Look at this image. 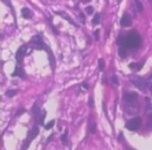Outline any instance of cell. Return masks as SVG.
Returning <instances> with one entry per match:
<instances>
[{
    "mask_svg": "<svg viewBox=\"0 0 152 150\" xmlns=\"http://www.w3.org/2000/svg\"><path fill=\"white\" fill-rule=\"evenodd\" d=\"M98 67H99V70L102 71L104 70V68H105V61L102 59H100L99 61H98Z\"/></svg>",
    "mask_w": 152,
    "mask_h": 150,
    "instance_id": "cell-18",
    "label": "cell"
},
{
    "mask_svg": "<svg viewBox=\"0 0 152 150\" xmlns=\"http://www.w3.org/2000/svg\"><path fill=\"white\" fill-rule=\"evenodd\" d=\"M150 1H151V2H152V0H150Z\"/></svg>",
    "mask_w": 152,
    "mask_h": 150,
    "instance_id": "cell-30",
    "label": "cell"
},
{
    "mask_svg": "<svg viewBox=\"0 0 152 150\" xmlns=\"http://www.w3.org/2000/svg\"><path fill=\"white\" fill-rule=\"evenodd\" d=\"M27 45H22V47L20 48L18 50V52H16V61H18V64H20L22 63V61H23L24 56L26 55V54H28V52H27Z\"/></svg>",
    "mask_w": 152,
    "mask_h": 150,
    "instance_id": "cell-5",
    "label": "cell"
},
{
    "mask_svg": "<svg viewBox=\"0 0 152 150\" xmlns=\"http://www.w3.org/2000/svg\"><path fill=\"white\" fill-rule=\"evenodd\" d=\"M22 15H23V18H31L32 14L27 8H24V9H22Z\"/></svg>",
    "mask_w": 152,
    "mask_h": 150,
    "instance_id": "cell-10",
    "label": "cell"
},
{
    "mask_svg": "<svg viewBox=\"0 0 152 150\" xmlns=\"http://www.w3.org/2000/svg\"><path fill=\"white\" fill-rule=\"evenodd\" d=\"M53 125H54V121H50V122H49V123H48L47 125H45V129H47V130H50L51 127H53Z\"/></svg>",
    "mask_w": 152,
    "mask_h": 150,
    "instance_id": "cell-22",
    "label": "cell"
},
{
    "mask_svg": "<svg viewBox=\"0 0 152 150\" xmlns=\"http://www.w3.org/2000/svg\"><path fill=\"white\" fill-rule=\"evenodd\" d=\"M120 23H121V26L129 27V26H131V25H132V18H131V16H129V15L125 14V15H123V16H122Z\"/></svg>",
    "mask_w": 152,
    "mask_h": 150,
    "instance_id": "cell-7",
    "label": "cell"
},
{
    "mask_svg": "<svg viewBox=\"0 0 152 150\" xmlns=\"http://www.w3.org/2000/svg\"><path fill=\"white\" fill-rule=\"evenodd\" d=\"M30 47L34 48V49H37V50H42V49H45L48 50V48L45 47L43 40L41 38L40 36H34L31 39H30Z\"/></svg>",
    "mask_w": 152,
    "mask_h": 150,
    "instance_id": "cell-2",
    "label": "cell"
},
{
    "mask_svg": "<svg viewBox=\"0 0 152 150\" xmlns=\"http://www.w3.org/2000/svg\"><path fill=\"white\" fill-rule=\"evenodd\" d=\"M135 4H136V9H137L138 12H141L143 10V7H142V4L140 3L139 0H135Z\"/></svg>",
    "mask_w": 152,
    "mask_h": 150,
    "instance_id": "cell-14",
    "label": "cell"
},
{
    "mask_svg": "<svg viewBox=\"0 0 152 150\" xmlns=\"http://www.w3.org/2000/svg\"><path fill=\"white\" fill-rule=\"evenodd\" d=\"M93 12H94L93 7H86V13H88V14H92Z\"/></svg>",
    "mask_w": 152,
    "mask_h": 150,
    "instance_id": "cell-21",
    "label": "cell"
},
{
    "mask_svg": "<svg viewBox=\"0 0 152 150\" xmlns=\"http://www.w3.org/2000/svg\"><path fill=\"white\" fill-rule=\"evenodd\" d=\"M61 140H63V141H65V140H66V134H65V135H63V136H61Z\"/></svg>",
    "mask_w": 152,
    "mask_h": 150,
    "instance_id": "cell-27",
    "label": "cell"
},
{
    "mask_svg": "<svg viewBox=\"0 0 152 150\" xmlns=\"http://www.w3.org/2000/svg\"><path fill=\"white\" fill-rule=\"evenodd\" d=\"M94 35H95V39H96V40H99V30H98V29L95 30Z\"/></svg>",
    "mask_w": 152,
    "mask_h": 150,
    "instance_id": "cell-23",
    "label": "cell"
},
{
    "mask_svg": "<svg viewBox=\"0 0 152 150\" xmlns=\"http://www.w3.org/2000/svg\"><path fill=\"white\" fill-rule=\"evenodd\" d=\"M80 20H81L82 23H85V18H84V15L82 14V13H80Z\"/></svg>",
    "mask_w": 152,
    "mask_h": 150,
    "instance_id": "cell-25",
    "label": "cell"
},
{
    "mask_svg": "<svg viewBox=\"0 0 152 150\" xmlns=\"http://www.w3.org/2000/svg\"><path fill=\"white\" fill-rule=\"evenodd\" d=\"M112 81H113L114 84H118V83H119V80H118V77H115V76L112 77Z\"/></svg>",
    "mask_w": 152,
    "mask_h": 150,
    "instance_id": "cell-24",
    "label": "cell"
},
{
    "mask_svg": "<svg viewBox=\"0 0 152 150\" xmlns=\"http://www.w3.org/2000/svg\"><path fill=\"white\" fill-rule=\"evenodd\" d=\"M140 119L139 118H134V119H131V120H129L127 122H126L125 127L127 130H129V131H136V130L139 129V127H140Z\"/></svg>",
    "mask_w": 152,
    "mask_h": 150,
    "instance_id": "cell-3",
    "label": "cell"
},
{
    "mask_svg": "<svg viewBox=\"0 0 152 150\" xmlns=\"http://www.w3.org/2000/svg\"><path fill=\"white\" fill-rule=\"evenodd\" d=\"M90 106L93 107V100H92L91 98H90Z\"/></svg>",
    "mask_w": 152,
    "mask_h": 150,
    "instance_id": "cell-29",
    "label": "cell"
},
{
    "mask_svg": "<svg viewBox=\"0 0 152 150\" xmlns=\"http://www.w3.org/2000/svg\"><path fill=\"white\" fill-rule=\"evenodd\" d=\"M132 82L134 83L135 86H137V88L140 89V90L145 89V81H143V79L141 77H133Z\"/></svg>",
    "mask_w": 152,
    "mask_h": 150,
    "instance_id": "cell-6",
    "label": "cell"
},
{
    "mask_svg": "<svg viewBox=\"0 0 152 150\" xmlns=\"http://www.w3.org/2000/svg\"><path fill=\"white\" fill-rule=\"evenodd\" d=\"M38 133H39V127H38V125H35V127H32L31 130H30V132H29V135H28V138H27V141L25 143V145H24V149L25 148H27V146L30 144L32 141V139L35 138L36 136L38 135Z\"/></svg>",
    "mask_w": 152,
    "mask_h": 150,
    "instance_id": "cell-4",
    "label": "cell"
},
{
    "mask_svg": "<svg viewBox=\"0 0 152 150\" xmlns=\"http://www.w3.org/2000/svg\"><path fill=\"white\" fill-rule=\"evenodd\" d=\"M23 111H24V110H23V109H22V110H18V113H16V116H18V115H20V113H23Z\"/></svg>",
    "mask_w": 152,
    "mask_h": 150,
    "instance_id": "cell-28",
    "label": "cell"
},
{
    "mask_svg": "<svg viewBox=\"0 0 152 150\" xmlns=\"http://www.w3.org/2000/svg\"><path fill=\"white\" fill-rule=\"evenodd\" d=\"M119 55H120L121 57H125V56H126L125 47H123V45H121L120 49H119Z\"/></svg>",
    "mask_w": 152,
    "mask_h": 150,
    "instance_id": "cell-13",
    "label": "cell"
},
{
    "mask_svg": "<svg viewBox=\"0 0 152 150\" xmlns=\"http://www.w3.org/2000/svg\"><path fill=\"white\" fill-rule=\"evenodd\" d=\"M118 42L119 44L123 45V47L127 48H138L140 45L141 40L140 36L138 35L136 31H129L125 37H119L118 38Z\"/></svg>",
    "mask_w": 152,
    "mask_h": 150,
    "instance_id": "cell-1",
    "label": "cell"
},
{
    "mask_svg": "<svg viewBox=\"0 0 152 150\" xmlns=\"http://www.w3.org/2000/svg\"><path fill=\"white\" fill-rule=\"evenodd\" d=\"M137 98V94L134 93V92H129V93H126L124 94V100L125 102H134Z\"/></svg>",
    "mask_w": 152,
    "mask_h": 150,
    "instance_id": "cell-8",
    "label": "cell"
},
{
    "mask_svg": "<svg viewBox=\"0 0 152 150\" xmlns=\"http://www.w3.org/2000/svg\"><path fill=\"white\" fill-rule=\"evenodd\" d=\"M129 67L135 69V70H139L141 67H142V64H137V63H132V64H129Z\"/></svg>",
    "mask_w": 152,
    "mask_h": 150,
    "instance_id": "cell-12",
    "label": "cell"
},
{
    "mask_svg": "<svg viewBox=\"0 0 152 150\" xmlns=\"http://www.w3.org/2000/svg\"><path fill=\"white\" fill-rule=\"evenodd\" d=\"M18 93V90H10V91H8L6 93L7 96H9V97H12V96H14L15 94Z\"/></svg>",
    "mask_w": 152,
    "mask_h": 150,
    "instance_id": "cell-19",
    "label": "cell"
},
{
    "mask_svg": "<svg viewBox=\"0 0 152 150\" xmlns=\"http://www.w3.org/2000/svg\"><path fill=\"white\" fill-rule=\"evenodd\" d=\"M16 75H20V76L22 77V76H23V72L20 71V69H18V68H16V70H15V72H13V74H12V76L14 77V76H16Z\"/></svg>",
    "mask_w": 152,
    "mask_h": 150,
    "instance_id": "cell-20",
    "label": "cell"
},
{
    "mask_svg": "<svg viewBox=\"0 0 152 150\" xmlns=\"http://www.w3.org/2000/svg\"><path fill=\"white\" fill-rule=\"evenodd\" d=\"M31 113L34 117H36V116L39 113V103L37 102V103L34 105V107H32V110H31Z\"/></svg>",
    "mask_w": 152,
    "mask_h": 150,
    "instance_id": "cell-11",
    "label": "cell"
},
{
    "mask_svg": "<svg viewBox=\"0 0 152 150\" xmlns=\"http://www.w3.org/2000/svg\"><path fill=\"white\" fill-rule=\"evenodd\" d=\"M96 132V125H95V122L94 121H91V124H90V133L94 134Z\"/></svg>",
    "mask_w": 152,
    "mask_h": 150,
    "instance_id": "cell-16",
    "label": "cell"
},
{
    "mask_svg": "<svg viewBox=\"0 0 152 150\" xmlns=\"http://www.w3.org/2000/svg\"><path fill=\"white\" fill-rule=\"evenodd\" d=\"M99 22H100V14L97 13V14H95V16L93 18V24L94 25H97V24H99Z\"/></svg>",
    "mask_w": 152,
    "mask_h": 150,
    "instance_id": "cell-15",
    "label": "cell"
},
{
    "mask_svg": "<svg viewBox=\"0 0 152 150\" xmlns=\"http://www.w3.org/2000/svg\"><path fill=\"white\" fill-rule=\"evenodd\" d=\"M148 129L152 130V119H150L149 122H148Z\"/></svg>",
    "mask_w": 152,
    "mask_h": 150,
    "instance_id": "cell-26",
    "label": "cell"
},
{
    "mask_svg": "<svg viewBox=\"0 0 152 150\" xmlns=\"http://www.w3.org/2000/svg\"><path fill=\"white\" fill-rule=\"evenodd\" d=\"M146 86H148V89H149V90H151V91H152V75L149 77V78H148V79H147Z\"/></svg>",
    "mask_w": 152,
    "mask_h": 150,
    "instance_id": "cell-17",
    "label": "cell"
},
{
    "mask_svg": "<svg viewBox=\"0 0 152 150\" xmlns=\"http://www.w3.org/2000/svg\"><path fill=\"white\" fill-rule=\"evenodd\" d=\"M45 116H47V111L45 110H42L41 112H39L38 113V117H37V122H38V124H40V125H42L43 124V121H44V118H45Z\"/></svg>",
    "mask_w": 152,
    "mask_h": 150,
    "instance_id": "cell-9",
    "label": "cell"
}]
</instances>
